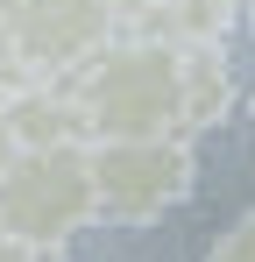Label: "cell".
Instances as JSON below:
<instances>
[{"mask_svg":"<svg viewBox=\"0 0 255 262\" xmlns=\"http://www.w3.org/2000/svg\"><path fill=\"white\" fill-rule=\"evenodd\" d=\"M22 156V142H14V128H7V114H0V177H7V163Z\"/></svg>","mask_w":255,"mask_h":262,"instance_id":"11","label":"cell"},{"mask_svg":"<svg viewBox=\"0 0 255 262\" xmlns=\"http://www.w3.org/2000/svg\"><path fill=\"white\" fill-rule=\"evenodd\" d=\"M234 14H248V0H170L163 14H149L142 29L170 36V43H227Z\"/></svg>","mask_w":255,"mask_h":262,"instance_id":"7","label":"cell"},{"mask_svg":"<svg viewBox=\"0 0 255 262\" xmlns=\"http://www.w3.org/2000/svg\"><path fill=\"white\" fill-rule=\"evenodd\" d=\"M92 177H99V220L149 227L192 199L199 156H192V135H114V142H92Z\"/></svg>","mask_w":255,"mask_h":262,"instance_id":"4","label":"cell"},{"mask_svg":"<svg viewBox=\"0 0 255 262\" xmlns=\"http://www.w3.org/2000/svg\"><path fill=\"white\" fill-rule=\"evenodd\" d=\"M0 262H50L42 248H29V241H14L7 227H0Z\"/></svg>","mask_w":255,"mask_h":262,"instance_id":"10","label":"cell"},{"mask_svg":"<svg viewBox=\"0 0 255 262\" xmlns=\"http://www.w3.org/2000/svg\"><path fill=\"white\" fill-rule=\"evenodd\" d=\"M248 121H255V92H248Z\"/></svg>","mask_w":255,"mask_h":262,"instance_id":"12","label":"cell"},{"mask_svg":"<svg viewBox=\"0 0 255 262\" xmlns=\"http://www.w3.org/2000/svg\"><path fill=\"white\" fill-rule=\"evenodd\" d=\"M0 114H7V128H14V142H22V149H50V142H92L85 106H78V92L64 85V78L14 85Z\"/></svg>","mask_w":255,"mask_h":262,"instance_id":"5","label":"cell"},{"mask_svg":"<svg viewBox=\"0 0 255 262\" xmlns=\"http://www.w3.org/2000/svg\"><path fill=\"white\" fill-rule=\"evenodd\" d=\"M107 7H114V14H121V29H142V21H149V14H163L170 0H107Z\"/></svg>","mask_w":255,"mask_h":262,"instance_id":"9","label":"cell"},{"mask_svg":"<svg viewBox=\"0 0 255 262\" xmlns=\"http://www.w3.org/2000/svg\"><path fill=\"white\" fill-rule=\"evenodd\" d=\"M121 29L107 0H0V78L7 92L36 78H71Z\"/></svg>","mask_w":255,"mask_h":262,"instance_id":"3","label":"cell"},{"mask_svg":"<svg viewBox=\"0 0 255 262\" xmlns=\"http://www.w3.org/2000/svg\"><path fill=\"white\" fill-rule=\"evenodd\" d=\"M206 262H255V213H241L220 241L206 248Z\"/></svg>","mask_w":255,"mask_h":262,"instance_id":"8","label":"cell"},{"mask_svg":"<svg viewBox=\"0 0 255 262\" xmlns=\"http://www.w3.org/2000/svg\"><path fill=\"white\" fill-rule=\"evenodd\" d=\"M64 85L78 92L92 142H114V135H192L184 43H170V36L114 29Z\"/></svg>","mask_w":255,"mask_h":262,"instance_id":"1","label":"cell"},{"mask_svg":"<svg viewBox=\"0 0 255 262\" xmlns=\"http://www.w3.org/2000/svg\"><path fill=\"white\" fill-rule=\"evenodd\" d=\"M92 220H99L92 142H50V149H22V156L7 163V177H0V227H7L14 241L57 255Z\"/></svg>","mask_w":255,"mask_h":262,"instance_id":"2","label":"cell"},{"mask_svg":"<svg viewBox=\"0 0 255 262\" xmlns=\"http://www.w3.org/2000/svg\"><path fill=\"white\" fill-rule=\"evenodd\" d=\"M184 85H192V135L220 128L234 106V71H227V43H184Z\"/></svg>","mask_w":255,"mask_h":262,"instance_id":"6","label":"cell"},{"mask_svg":"<svg viewBox=\"0 0 255 262\" xmlns=\"http://www.w3.org/2000/svg\"><path fill=\"white\" fill-rule=\"evenodd\" d=\"M248 14H255V0H248Z\"/></svg>","mask_w":255,"mask_h":262,"instance_id":"13","label":"cell"}]
</instances>
